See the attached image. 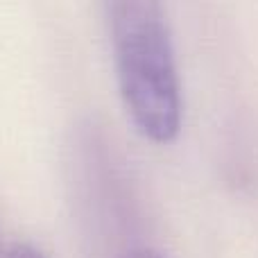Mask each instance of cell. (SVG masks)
Segmentation results:
<instances>
[{
    "instance_id": "obj_1",
    "label": "cell",
    "mask_w": 258,
    "mask_h": 258,
    "mask_svg": "<svg viewBox=\"0 0 258 258\" xmlns=\"http://www.w3.org/2000/svg\"><path fill=\"white\" fill-rule=\"evenodd\" d=\"M120 95L136 129L172 143L181 129V82L163 0H107Z\"/></svg>"
},
{
    "instance_id": "obj_2",
    "label": "cell",
    "mask_w": 258,
    "mask_h": 258,
    "mask_svg": "<svg viewBox=\"0 0 258 258\" xmlns=\"http://www.w3.org/2000/svg\"><path fill=\"white\" fill-rule=\"evenodd\" d=\"M7 258H45V256L41 254V251H36L34 247H30V245H16V247L9 249Z\"/></svg>"
},
{
    "instance_id": "obj_3",
    "label": "cell",
    "mask_w": 258,
    "mask_h": 258,
    "mask_svg": "<svg viewBox=\"0 0 258 258\" xmlns=\"http://www.w3.org/2000/svg\"><path fill=\"white\" fill-rule=\"evenodd\" d=\"M122 258H163V256H161L159 251H154V249H145V247H141V249L127 251Z\"/></svg>"
},
{
    "instance_id": "obj_4",
    "label": "cell",
    "mask_w": 258,
    "mask_h": 258,
    "mask_svg": "<svg viewBox=\"0 0 258 258\" xmlns=\"http://www.w3.org/2000/svg\"><path fill=\"white\" fill-rule=\"evenodd\" d=\"M9 251H3V245H0V258H7Z\"/></svg>"
}]
</instances>
